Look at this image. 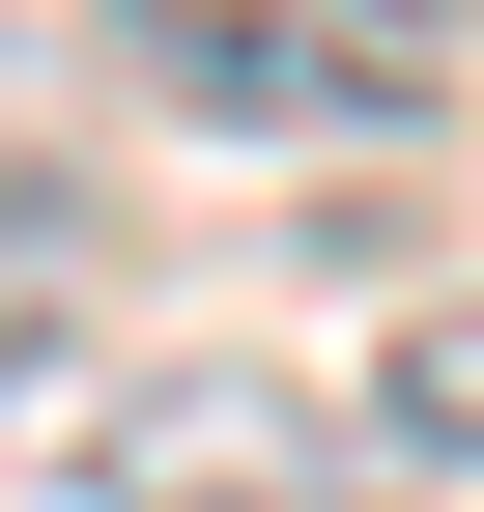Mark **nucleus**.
Segmentation results:
<instances>
[{
    "mask_svg": "<svg viewBox=\"0 0 484 512\" xmlns=\"http://www.w3.org/2000/svg\"><path fill=\"white\" fill-rule=\"evenodd\" d=\"M371 456H428V484H484V285H428L371 342Z\"/></svg>",
    "mask_w": 484,
    "mask_h": 512,
    "instance_id": "3",
    "label": "nucleus"
},
{
    "mask_svg": "<svg viewBox=\"0 0 484 512\" xmlns=\"http://www.w3.org/2000/svg\"><path fill=\"white\" fill-rule=\"evenodd\" d=\"M57 456H86L114 512H342V427L257 399V370H86V399H57Z\"/></svg>",
    "mask_w": 484,
    "mask_h": 512,
    "instance_id": "2",
    "label": "nucleus"
},
{
    "mask_svg": "<svg viewBox=\"0 0 484 512\" xmlns=\"http://www.w3.org/2000/svg\"><path fill=\"white\" fill-rule=\"evenodd\" d=\"M114 86L200 114V143H428L456 29L428 0H114Z\"/></svg>",
    "mask_w": 484,
    "mask_h": 512,
    "instance_id": "1",
    "label": "nucleus"
}]
</instances>
